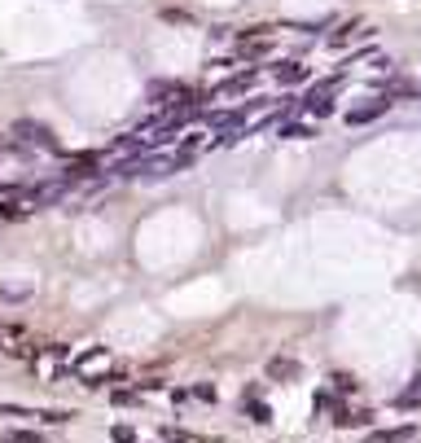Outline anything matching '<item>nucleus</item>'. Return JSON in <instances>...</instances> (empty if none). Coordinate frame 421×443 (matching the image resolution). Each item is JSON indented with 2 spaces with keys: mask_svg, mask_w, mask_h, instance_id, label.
Masks as SVG:
<instances>
[{
  "mask_svg": "<svg viewBox=\"0 0 421 443\" xmlns=\"http://www.w3.org/2000/svg\"><path fill=\"white\" fill-rule=\"evenodd\" d=\"M189 163H194L189 150H180V154H136V158H119L114 176H172Z\"/></svg>",
  "mask_w": 421,
  "mask_h": 443,
  "instance_id": "1",
  "label": "nucleus"
},
{
  "mask_svg": "<svg viewBox=\"0 0 421 443\" xmlns=\"http://www.w3.org/2000/svg\"><path fill=\"white\" fill-rule=\"evenodd\" d=\"M14 136L27 141V145H40V150H57V136L49 123H35V119H18L14 123Z\"/></svg>",
  "mask_w": 421,
  "mask_h": 443,
  "instance_id": "2",
  "label": "nucleus"
},
{
  "mask_svg": "<svg viewBox=\"0 0 421 443\" xmlns=\"http://www.w3.org/2000/svg\"><path fill=\"white\" fill-rule=\"evenodd\" d=\"M387 110H391V97H378V101L360 105V110H347V123H373V119L387 114Z\"/></svg>",
  "mask_w": 421,
  "mask_h": 443,
  "instance_id": "3",
  "label": "nucleus"
},
{
  "mask_svg": "<svg viewBox=\"0 0 421 443\" xmlns=\"http://www.w3.org/2000/svg\"><path fill=\"white\" fill-rule=\"evenodd\" d=\"M268 378H272V382H294V378H298V360L272 356V360H268Z\"/></svg>",
  "mask_w": 421,
  "mask_h": 443,
  "instance_id": "4",
  "label": "nucleus"
},
{
  "mask_svg": "<svg viewBox=\"0 0 421 443\" xmlns=\"http://www.w3.org/2000/svg\"><path fill=\"white\" fill-rule=\"evenodd\" d=\"M307 75H311V70L303 62H281V66H276V79H281V83H303Z\"/></svg>",
  "mask_w": 421,
  "mask_h": 443,
  "instance_id": "5",
  "label": "nucleus"
},
{
  "mask_svg": "<svg viewBox=\"0 0 421 443\" xmlns=\"http://www.w3.org/2000/svg\"><path fill=\"white\" fill-rule=\"evenodd\" d=\"M255 79H259V70H242V75L224 79V83H220V92H246V88H255Z\"/></svg>",
  "mask_w": 421,
  "mask_h": 443,
  "instance_id": "6",
  "label": "nucleus"
},
{
  "mask_svg": "<svg viewBox=\"0 0 421 443\" xmlns=\"http://www.w3.org/2000/svg\"><path fill=\"white\" fill-rule=\"evenodd\" d=\"M303 110H307L311 119H325V114H333V101L325 97V92H311V97L303 101Z\"/></svg>",
  "mask_w": 421,
  "mask_h": 443,
  "instance_id": "7",
  "label": "nucleus"
},
{
  "mask_svg": "<svg viewBox=\"0 0 421 443\" xmlns=\"http://www.w3.org/2000/svg\"><path fill=\"white\" fill-rule=\"evenodd\" d=\"M281 136H294V141H307V136H316V127H311V123H281Z\"/></svg>",
  "mask_w": 421,
  "mask_h": 443,
  "instance_id": "8",
  "label": "nucleus"
},
{
  "mask_svg": "<svg viewBox=\"0 0 421 443\" xmlns=\"http://www.w3.org/2000/svg\"><path fill=\"white\" fill-rule=\"evenodd\" d=\"M408 435H413L408 426H404V430H378V435H369L364 443H400V439H408Z\"/></svg>",
  "mask_w": 421,
  "mask_h": 443,
  "instance_id": "9",
  "label": "nucleus"
},
{
  "mask_svg": "<svg viewBox=\"0 0 421 443\" xmlns=\"http://www.w3.org/2000/svg\"><path fill=\"white\" fill-rule=\"evenodd\" d=\"M5 443H44L35 430H5Z\"/></svg>",
  "mask_w": 421,
  "mask_h": 443,
  "instance_id": "10",
  "label": "nucleus"
},
{
  "mask_svg": "<svg viewBox=\"0 0 421 443\" xmlns=\"http://www.w3.org/2000/svg\"><path fill=\"white\" fill-rule=\"evenodd\" d=\"M246 409H250V422H272V413H268V404H259V400H242Z\"/></svg>",
  "mask_w": 421,
  "mask_h": 443,
  "instance_id": "11",
  "label": "nucleus"
},
{
  "mask_svg": "<svg viewBox=\"0 0 421 443\" xmlns=\"http://www.w3.org/2000/svg\"><path fill=\"white\" fill-rule=\"evenodd\" d=\"M110 439H114V443H136V430H132V426H114Z\"/></svg>",
  "mask_w": 421,
  "mask_h": 443,
  "instance_id": "12",
  "label": "nucleus"
},
{
  "mask_svg": "<svg viewBox=\"0 0 421 443\" xmlns=\"http://www.w3.org/2000/svg\"><path fill=\"white\" fill-rule=\"evenodd\" d=\"M163 18H167V22H189L185 9H163Z\"/></svg>",
  "mask_w": 421,
  "mask_h": 443,
  "instance_id": "13",
  "label": "nucleus"
},
{
  "mask_svg": "<svg viewBox=\"0 0 421 443\" xmlns=\"http://www.w3.org/2000/svg\"><path fill=\"white\" fill-rule=\"evenodd\" d=\"M333 387H338V391H351V387H356V378H347V373H338V378H333Z\"/></svg>",
  "mask_w": 421,
  "mask_h": 443,
  "instance_id": "14",
  "label": "nucleus"
},
{
  "mask_svg": "<svg viewBox=\"0 0 421 443\" xmlns=\"http://www.w3.org/2000/svg\"><path fill=\"white\" fill-rule=\"evenodd\" d=\"M194 395H198V400H215V387H207V382H202V387H194Z\"/></svg>",
  "mask_w": 421,
  "mask_h": 443,
  "instance_id": "15",
  "label": "nucleus"
}]
</instances>
